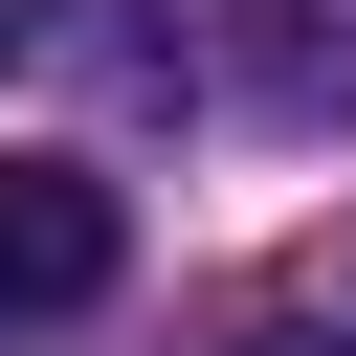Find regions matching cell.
Segmentation results:
<instances>
[{"mask_svg":"<svg viewBox=\"0 0 356 356\" xmlns=\"http://www.w3.org/2000/svg\"><path fill=\"white\" fill-rule=\"evenodd\" d=\"M111 245H134V222H111V178H89V156H0V334L89 312V289H111Z\"/></svg>","mask_w":356,"mask_h":356,"instance_id":"cell-1","label":"cell"},{"mask_svg":"<svg viewBox=\"0 0 356 356\" xmlns=\"http://www.w3.org/2000/svg\"><path fill=\"white\" fill-rule=\"evenodd\" d=\"M222 356H356V334H312V312H267V334H222Z\"/></svg>","mask_w":356,"mask_h":356,"instance_id":"cell-2","label":"cell"},{"mask_svg":"<svg viewBox=\"0 0 356 356\" xmlns=\"http://www.w3.org/2000/svg\"><path fill=\"white\" fill-rule=\"evenodd\" d=\"M22 44H44V0H0V67H22Z\"/></svg>","mask_w":356,"mask_h":356,"instance_id":"cell-3","label":"cell"}]
</instances>
